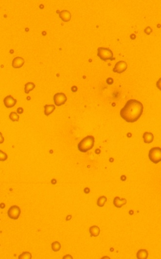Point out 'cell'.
Returning <instances> with one entry per match:
<instances>
[{
    "label": "cell",
    "instance_id": "15",
    "mask_svg": "<svg viewBox=\"0 0 161 259\" xmlns=\"http://www.w3.org/2000/svg\"><path fill=\"white\" fill-rule=\"evenodd\" d=\"M45 108V115L48 116L54 111L56 109V106L53 105H46L44 106Z\"/></svg>",
    "mask_w": 161,
    "mask_h": 259
},
{
    "label": "cell",
    "instance_id": "17",
    "mask_svg": "<svg viewBox=\"0 0 161 259\" xmlns=\"http://www.w3.org/2000/svg\"><path fill=\"white\" fill-rule=\"evenodd\" d=\"M51 249L54 252L59 251L61 249V243L59 241H54L51 244Z\"/></svg>",
    "mask_w": 161,
    "mask_h": 259
},
{
    "label": "cell",
    "instance_id": "16",
    "mask_svg": "<svg viewBox=\"0 0 161 259\" xmlns=\"http://www.w3.org/2000/svg\"><path fill=\"white\" fill-rule=\"evenodd\" d=\"M35 87L36 85L33 82H27L26 84H25V85H24V92L27 94H28L31 91L34 90Z\"/></svg>",
    "mask_w": 161,
    "mask_h": 259
},
{
    "label": "cell",
    "instance_id": "26",
    "mask_svg": "<svg viewBox=\"0 0 161 259\" xmlns=\"http://www.w3.org/2000/svg\"><path fill=\"white\" fill-rule=\"evenodd\" d=\"M62 258L63 259H72V257L71 256V255L68 254L66 255L65 256L63 257Z\"/></svg>",
    "mask_w": 161,
    "mask_h": 259
},
{
    "label": "cell",
    "instance_id": "13",
    "mask_svg": "<svg viewBox=\"0 0 161 259\" xmlns=\"http://www.w3.org/2000/svg\"><path fill=\"white\" fill-rule=\"evenodd\" d=\"M100 230L97 225H93L89 228V232L92 237H98L100 234Z\"/></svg>",
    "mask_w": 161,
    "mask_h": 259
},
{
    "label": "cell",
    "instance_id": "5",
    "mask_svg": "<svg viewBox=\"0 0 161 259\" xmlns=\"http://www.w3.org/2000/svg\"><path fill=\"white\" fill-rule=\"evenodd\" d=\"M21 210L19 206L14 205L10 206L8 211V216L11 219L17 220L21 215Z\"/></svg>",
    "mask_w": 161,
    "mask_h": 259
},
{
    "label": "cell",
    "instance_id": "3",
    "mask_svg": "<svg viewBox=\"0 0 161 259\" xmlns=\"http://www.w3.org/2000/svg\"><path fill=\"white\" fill-rule=\"evenodd\" d=\"M98 56L103 61L115 60L112 50L106 47H98Z\"/></svg>",
    "mask_w": 161,
    "mask_h": 259
},
{
    "label": "cell",
    "instance_id": "22",
    "mask_svg": "<svg viewBox=\"0 0 161 259\" xmlns=\"http://www.w3.org/2000/svg\"><path fill=\"white\" fill-rule=\"evenodd\" d=\"M152 31L153 30H152V28H151L150 27H147L144 30V32L145 33L148 35H150L152 32Z\"/></svg>",
    "mask_w": 161,
    "mask_h": 259
},
{
    "label": "cell",
    "instance_id": "8",
    "mask_svg": "<svg viewBox=\"0 0 161 259\" xmlns=\"http://www.w3.org/2000/svg\"><path fill=\"white\" fill-rule=\"evenodd\" d=\"M5 106L8 108H13L17 103V100L14 99L11 95H8L4 98L3 100Z\"/></svg>",
    "mask_w": 161,
    "mask_h": 259
},
{
    "label": "cell",
    "instance_id": "14",
    "mask_svg": "<svg viewBox=\"0 0 161 259\" xmlns=\"http://www.w3.org/2000/svg\"><path fill=\"white\" fill-rule=\"evenodd\" d=\"M148 250L143 249L138 251L136 254V257L138 259H146L148 258Z\"/></svg>",
    "mask_w": 161,
    "mask_h": 259
},
{
    "label": "cell",
    "instance_id": "4",
    "mask_svg": "<svg viewBox=\"0 0 161 259\" xmlns=\"http://www.w3.org/2000/svg\"><path fill=\"white\" fill-rule=\"evenodd\" d=\"M148 158L153 163H159L161 162V148L154 147L151 149L148 153Z\"/></svg>",
    "mask_w": 161,
    "mask_h": 259
},
{
    "label": "cell",
    "instance_id": "21",
    "mask_svg": "<svg viewBox=\"0 0 161 259\" xmlns=\"http://www.w3.org/2000/svg\"><path fill=\"white\" fill-rule=\"evenodd\" d=\"M0 152H1V159H0V160L2 161V162H3V161L6 160L7 159H8V155H7L6 153L3 152V151H2V150H1Z\"/></svg>",
    "mask_w": 161,
    "mask_h": 259
},
{
    "label": "cell",
    "instance_id": "6",
    "mask_svg": "<svg viewBox=\"0 0 161 259\" xmlns=\"http://www.w3.org/2000/svg\"><path fill=\"white\" fill-rule=\"evenodd\" d=\"M53 99L54 103L56 106H61L64 105L67 101L66 95L62 92L56 93L54 96Z\"/></svg>",
    "mask_w": 161,
    "mask_h": 259
},
{
    "label": "cell",
    "instance_id": "1",
    "mask_svg": "<svg viewBox=\"0 0 161 259\" xmlns=\"http://www.w3.org/2000/svg\"><path fill=\"white\" fill-rule=\"evenodd\" d=\"M143 111L144 106L141 102L135 99H130L121 109L120 114L127 122L132 123L139 119Z\"/></svg>",
    "mask_w": 161,
    "mask_h": 259
},
{
    "label": "cell",
    "instance_id": "25",
    "mask_svg": "<svg viewBox=\"0 0 161 259\" xmlns=\"http://www.w3.org/2000/svg\"><path fill=\"white\" fill-rule=\"evenodd\" d=\"M113 82H114V80H113L112 78H108V79L107 80V83L108 84H109V85L112 84H113Z\"/></svg>",
    "mask_w": 161,
    "mask_h": 259
},
{
    "label": "cell",
    "instance_id": "20",
    "mask_svg": "<svg viewBox=\"0 0 161 259\" xmlns=\"http://www.w3.org/2000/svg\"><path fill=\"white\" fill-rule=\"evenodd\" d=\"M32 257V256L31 253H30L29 252H24L21 254L18 257V259H31Z\"/></svg>",
    "mask_w": 161,
    "mask_h": 259
},
{
    "label": "cell",
    "instance_id": "18",
    "mask_svg": "<svg viewBox=\"0 0 161 259\" xmlns=\"http://www.w3.org/2000/svg\"><path fill=\"white\" fill-rule=\"evenodd\" d=\"M9 118L13 122H16L19 121V115L16 112H11L9 115Z\"/></svg>",
    "mask_w": 161,
    "mask_h": 259
},
{
    "label": "cell",
    "instance_id": "19",
    "mask_svg": "<svg viewBox=\"0 0 161 259\" xmlns=\"http://www.w3.org/2000/svg\"><path fill=\"white\" fill-rule=\"evenodd\" d=\"M107 201V198L105 196H100V197L98 199V202H97V205L100 208L103 207L105 205V203Z\"/></svg>",
    "mask_w": 161,
    "mask_h": 259
},
{
    "label": "cell",
    "instance_id": "24",
    "mask_svg": "<svg viewBox=\"0 0 161 259\" xmlns=\"http://www.w3.org/2000/svg\"><path fill=\"white\" fill-rule=\"evenodd\" d=\"M17 113L19 114H21L23 113L24 109L22 107H19L17 109Z\"/></svg>",
    "mask_w": 161,
    "mask_h": 259
},
{
    "label": "cell",
    "instance_id": "2",
    "mask_svg": "<svg viewBox=\"0 0 161 259\" xmlns=\"http://www.w3.org/2000/svg\"><path fill=\"white\" fill-rule=\"evenodd\" d=\"M95 141V138L93 136H86L78 143V150L82 153H86L93 148Z\"/></svg>",
    "mask_w": 161,
    "mask_h": 259
},
{
    "label": "cell",
    "instance_id": "12",
    "mask_svg": "<svg viewBox=\"0 0 161 259\" xmlns=\"http://www.w3.org/2000/svg\"><path fill=\"white\" fill-rule=\"evenodd\" d=\"M143 138L144 143L146 144H151L153 141L154 135L152 133L146 132L144 133Z\"/></svg>",
    "mask_w": 161,
    "mask_h": 259
},
{
    "label": "cell",
    "instance_id": "11",
    "mask_svg": "<svg viewBox=\"0 0 161 259\" xmlns=\"http://www.w3.org/2000/svg\"><path fill=\"white\" fill-rule=\"evenodd\" d=\"M127 203V201L126 199L123 198V199H120L119 197H116L114 199L113 203L114 206L117 208H121L123 206L126 205Z\"/></svg>",
    "mask_w": 161,
    "mask_h": 259
},
{
    "label": "cell",
    "instance_id": "23",
    "mask_svg": "<svg viewBox=\"0 0 161 259\" xmlns=\"http://www.w3.org/2000/svg\"><path fill=\"white\" fill-rule=\"evenodd\" d=\"M156 85L157 87L161 91V78L158 80V81L157 82Z\"/></svg>",
    "mask_w": 161,
    "mask_h": 259
},
{
    "label": "cell",
    "instance_id": "7",
    "mask_svg": "<svg viewBox=\"0 0 161 259\" xmlns=\"http://www.w3.org/2000/svg\"><path fill=\"white\" fill-rule=\"evenodd\" d=\"M127 63L124 61H120L115 63L113 68V72L120 74L125 72L127 69Z\"/></svg>",
    "mask_w": 161,
    "mask_h": 259
},
{
    "label": "cell",
    "instance_id": "9",
    "mask_svg": "<svg viewBox=\"0 0 161 259\" xmlns=\"http://www.w3.org/2000/svg\"><path fill=\"white\" fill-rule=\"evenodd\" d=\"M25 63V60L23 58L16 57L12 61V66L14 68H20L22 67Z\"/></svg>",
    "mask_w": 161,
    "mask_h": 259
},
{
    "label": "cell",
    "instance_id": "10",
    "mask_svg": "<svg viewBox=\"0 0 161 259\" xmlns=\"http://www.w3.org/2000/svg\"><path fill=\"white\" fill-rule=\"evenodd\" d=\"M59 17L63 22H69L71 21L72 14L69 11L63 10L59 12Z\"/></svg>",
    "mask_w": 161,
    "mask_h": 259
}]
</instances>
